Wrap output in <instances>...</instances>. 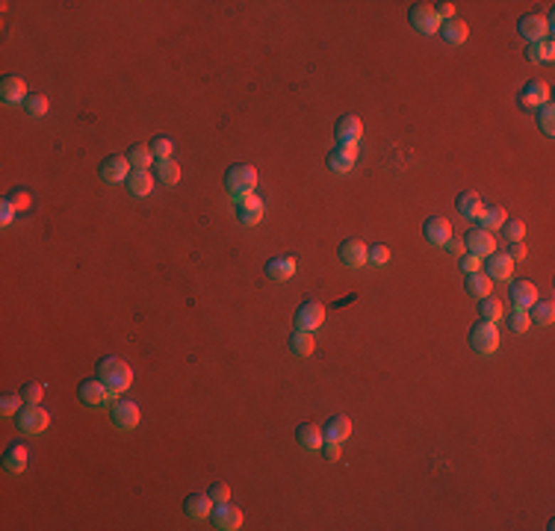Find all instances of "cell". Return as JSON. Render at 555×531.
I'll return each instance as SVG.
<instances>
[{
	"mask_svg": "<svg viewBox=\"0 0 555 531\" xmlns=\"http://www.w3.org/2000/svg\"><path fill=\"white\" fill-rule=\"evenodd\" d=\"M97 378H101L107 384V390H112L115 396H122L125 390L133 387V369L118 358H104L97 363Z\"/></svg>",
	"mask_w": 555,
	"mask_h": 531,
	"instance_id": "cell-1",
	"label": "cell"
},
{
	"mask_svg": "<svg viewBox=\"0 0 555 531\" xmlns=\"http://www.w3.org/2000/svg\"><path fill=\"white\" fill-rule=\"evenodd\" d=\"M225 186H228L231 201H236V204L245 201L248 195H254V189H257V171H254V166H245V163L231 166L228 174H225Z\"/></svg>",
	"mask_w": 555,
	"mask_h": 531,
	"instance_id": "cell-2",
	"label": "cell"
},
{
	"mask_svg": "<svg viewBox=\"0 0 555 531\" xmlns=\"http://www.w3.org/2000/svg\"><path fill=\"white\" fill-rule=\"evenodd\" d=\"M470 345L475 354H482V358H490L493 351L500 348V331H497V322H485L479 319L470 331Z\"/></svg>",
	"mask_w": 555,
	"mask_h": 531,
	"instance_id": "cell-3",
	"label": "cell"
},
{
	"mask_svg": "<svg viewBox=\"0 0 555 531\" xmlns=\"http://www.w3.org/2000/svg\"><path fill=\"white\" fill-rule=\"evenodd\" d=\"M77 399L86 407H104V404H115V392L107 390V384L101 378H86L80 387H77Z\"/></svg>",
	"mask_w": 555,
	"mask_h": 531,
	"instance_id": "cell-4",
	"label": "cell"
},
{
	"mask_svg": "<svg viewBox=\"0 0 555 531\" xmlns=\"http://www.w3.org/2000/svg\"><path fill=\"white\" fill-rule=\"evenodd\" d=\"M48 425H51V413L42 404H27L18 410V428L24 434H42V431H48Z\"/></svg>",
	"mask_w": 555,
	"mask_h": 531,
	"instance_id": "cell-5",
	"label": "cell"
},
{
	"mask_svg": "<svg viewBox=\"0 0 555 531\" xmlns=\"http://www.w3.org/2000/svg\"><path fill=\"white\" fill-rule=\"evenodd\" d=\"M408 18H411V27L416 33H423V36L440 33V24H443L440 18H438V12H434V6H428V4H413L411 12H408Z\"/></svg>",
	"mask_w": 555,
	"mask_h": 531,
	"instance_id": "cell-6",
	"label": "cell"
},
{
	"mask_svg": "<svg viewBox=\"0 0 555 531\" xmlns=\"http://www.w3.org/2000/svg\"><path fill=\"white\" fill-rule=\"evenodd\" d=\"M110 417H112V425L118 431H133L139 422H142V410H139V404L130 402V399H115Z\"/></svg>",
	"mask_w": 555,
	"mask_h": 531,
	"instance_id": "cell-7",
	"label": "cell"
},
{
	"mask_svg": "<svg viewBox=\"0 0 555 531\" xmlns=\"http://www.w3.org/2000/svg\"><path fill=\"white\" fill-rule=\"evenodd\" d=\"M210 522H213V528H219V531H236V528H243V510L236 508L231 499L228 502H216L213 514H210Z\"/></svg>",
	"mask_w": 555,
	"mask_h": 531,
	"instance_id": "cell-8",
	"label": "cell"
},
{
	"mask_svg": "<svg viewBox=\"0 0 555 531\" xmlns=\"http://www.w3.org/2000/svg\"><path fill=\"white\" fill-rule=\"evenodd\" d=\"M101 181L104 183H125L127 177H130V160H127V154H112V156H107V160L101 163Z\"/></svg>",
	"mask_w": 555,
	"mask_h": 531,
	"instance_id": "cell-9",
	"label": "cell"
},
{
	"mask_svg": "<svg viewBox=\"0 0 555 531\" xmlns=\"http://www.w3.org/2000/svg\"><path fill=\"white\" fill-rule=\"evenodd\" d=\"M517 30H520V36L526 38L529 45H534V42H544V38L552 33L549 21H546L544 15H538V12L523 15V18H520V24H517Z\"/></svg>",
	"mask_w": 555,
	"mask_h": 531,
	"instance_id": "cell-10",
	"label": "cell"
},
{
	"mask_svg": "<svg viewBox=\"0 0 555 531\" xmlns=\"http://www.w3.org/2000/svg\"><path fill=\"white\" fill-rule=\"evenodd\" d=\"M263 215H266V204L260 195H248L245 201L236 204V219H240V225L245 227H257L263 222Z\"/></svg>",
	"mask_w": 555,
	"mask_h": 531,
	"instance_id": "cell-11",
	"label": "cell"
},
{
	"mask_svg": "<svg viewBox=\"0 0 555 531\" xmlns=\"http://www.w3.org/2000/svg\"><path fill=\"white\" fill-rule=\"evenodd\" d=\"M464 248L467 254H475V257H490L493 251H497V240H493V233L490 230H482V227H472L467 233V240H464Z\"/></svg>",
	"mask_w": 555,
	"mask_h": 531,
	"instance_id": "cell-12",
	"label": "cell"
},
{
	"mask_svg": "<svg viewBox=\"0 0 555 531\" xmlns=\"http://www.w3.org/2000/svg\"><path fill=\"white\" fill-rule=\"evenodd\" d=\"M337 254H340V263L349 266V269H361V266L369 263V245L361 242V240L340 242V251H337Z\"/></svg>",
	"mask_w": 555,
	"mask_h": 531,
	"instance_id": "cell-13",
	"label": "cell"
},
{
	"mask_svg": "<svg viewBox=\"0 0 555 531\" xmlns=\"http://www.w3.org/2000/svg\"><path fill=\"white\" fill-rule=\"evenodd\" d=\"M322 322H325V307L322 304L305 301L299 310H295V328H299V331L313 333L316 328H322Z\"/></svg>",
	"mask_w": 555,
	"mask_h": 531,
	"instance_id": "cell-14",
	"label": "cell"
},
{
	"mask_svg": "<svg viewBox=\"0 0 555 531\" xmlns=\"http://www.w3.org/2000/svg\"><path fill=\"white\" fill-rule=\"evenodd\" d=\"M27 83H24V77H18V74H6L4 80H0V101L15 107V104H24L27 101Z\"/></svg>",
	"mask_w": 555,
	"mask_h": 531,
	"instance_id": "cell-15",
	"label": "cell"
},
{
	"mask_svg": "<svg viewBox=\"0 0 555 531\" xmlns=\"http://www.w3.org/2000/svg\"><path fill=\"white\" fill-rule=\"evenodd\" d=\"M358 145H337L331 154H328V168L334 174H349L354 168V160H358Z\"/></svg>",
	"mask_w": 555,
	"mask_h": 531,
	"instance_id": "cell-16",
	"label": "cell"
},
{
	"mask_svg": "<svg viewBox=\"0 0 555 531\" xmlns=\"http://www.w3.org/2000/svg\"><path fill=\"white\" fill-rule=\"evenodd\" d=\"M334 136H337V142H340V145H358L361 136H364L361 118L358 115H343L340 122H337V127H334Z\"/></svg>",
	"mask_w": 555,
	"mask_h": 531,
	"instance_id": "cell-17",
	"label": "cell"
},
{
	"mask_svg": "<svg viewBox=\"0 0 555 531\" xmlns=\"http://www.w3.org/2000/svg\"><path fill=\"white\" fill-rule=\"evenodd\" d=\"M482 266H485V274L490 281H511V274H514V260L500 251H493L490 257H485Z\"/></svg>",
	"mask_w": 555,
	"mask_h": 531,
	"instance_id": "cell-18",
	"label": "cell"
},
{
	"mask_svg": "<svg viewBox=\"0 0 555 531\" xmlns=\"http://www.w3.org/2000/svg\"><path fill=\"white\" fill-rule=\"evenodd\" d=\"M423 236H426V242L443 248L452 240V225L446 219H440V215H431V219H426V225H423Z\"/></svg>",
	"mask_w": 555,
	"mask_h": 531,
	"instance_id": "cell-19",
	"label": "cell"
},
{
	"mask_svg": "<svg viewBox=\"0 0 555 531\" xmlns=\"http://www.w3.org/2000/svg\"><path fill=\"white\" fill-rule=\"evenodd\" d=\"M546 101H549V86H546L544 80H529V83L523 86V92H520V104H523L526 109H534V112H538Z\"/></svg>",
	"mask_w": 555,
	"mask_h": 531,
	"instance_id": "cell-20",
	"label": "cell"
},
{
	"mask_svg": "<svg viewBox=\"0 0 555 531\" xmlns=\"http://www.w3.org/2000/svg\"><path fill=\"white\" fill-rule=\"evenodd\" d=\"M295 272H299V260L290 257V254H287V257H272L266 263V274H269V281H275V284L290 281Z\"/></svg>",
	"mask_w": 555,
	"mask_h": 531,
	"instance_id": "cell-21",
	"label": "cell"
},
{
	"mask_svg": "<svg viewBox=\"0 0 555 531\" xmlns=\"http://www.w3.org/2000/svg\"><path fill=\"white\" fill-rule=\"evenodd\" d=\"M511 301H514V307L529 310L534 301H538V286H534L532 281H514L511 284Z\"/></svg>",
	"mask_w": 555,
	"mask_h": 531,
	"instance_id": "cell-22",
	"label": "cell"
},
{
	"mask_svg": "<svg viewBox=\"0 0 555 531\" xmlns=\"http://www.w3.org/2000/svg\"><path fill=\"white\" fill-rule=\"evenodd\" d=\"M184 508H186V514H189L192 520H210L216 502L210 499V493H192V496H186Z\"/></svg>",
	"mask_w": 555,
	"mask_h": 531,
	"instance_id": "cell-23",
	"label": "cell"
},
{
	"mask_svg": "<svg viewBox=\"0 0 555 531\" xmlns=\"http://www.w3.org/2000/svg\"><path fill=\"white\" fill-rule=\"evenodd\" d=\"M505 219H508V213L500 207V204H490V207H482V213L479 215H475V222H479V225H475V227H482V230H500L502 225H505Z\"/></svg>",
	"mask_w": 555,
	"mask_h": 531,
	"instance_id": "cell-24",
	"label": "cell"
},
{
	"mask_svg": "<svg viewBox=\"0 0 555 531\" xmlns=\"http://www.w3.org/2000/svg\"><path fill=\"white\" fill-rule=\"evenodd\" d=\"M322 434H325V440H337V443L349 440V437H352V419L343 417V413H337V417H331V419L325 422Z\"/></svg>",
	"mask_w": 555,
	"mask_h": 531,
	"instance_id": "cell-25",
	"label": "cell"
},
{
	"mask_svg": "<svg viewBox=\"0 0 555 531\" xmlns=\"http://www.w3.org/2000/svg\"><path fill=\"white\" fill-rule=\"evenodd\" d=\"M27 446L24 443H12L9 449H6V455H4V466H6V472H12V476H21V472L27 469Z\"/></svg>",
	"mask_w": 555,
	"mask_h": 531,
	"instance_id": "cell-26",
	"label": "cell"
},
{
	"mask_svg": "<svg viewBox=\"0 0 555 531\" xmlns=\"http://www.w3.org/2000/svg\"><path fill=\"white\" fill-rule=\"evenodd\" d=\"M440 33H443V42L446 45H464L467 38H470V27H467V21H458V18H449V21H443L440 24Z\"/></svg>",
	"mask_w": 555,
	"mask_h": 531,
	"instance_id": "cell-27",
	"label": "cell"
},
{
	"mask_svg": "<svg viewBox=\"0 0 555 531\" xmlns=\"http://www.w3.org/2000/svg\"><path fill=\"white\" fill-rule=\"evenodd\" d=\"M464 289H467V295H472V299H487V295H493V281L485 272H472L464 278Z\"/></svg>",
	"mask_w": 555,
	"mask_h": 531,
	"instance_id": "cell-28",
	"label": "cell"
},
{
	"mask_svg": "<svg viewBox=\"0 0 555 531\" xmlns=\"http://www.w3.org/2000/svg\"><path fill=\"white\" fill-rule=\"evenodd\" d=\"M295 440H299L302 449L307 451H319L322 443H325V434H322V428H316V425H299V431H295Z\"/></svg>",
	"mask_w": 555,
	"mask_h": 531,
	"instance_id": "cell-29",
	"label": "cell"
},
{
	"mask_svg": "<svg viewBox=\"0 0 555 531\" xmlns=\"http://www.w3.org/2000/svg\"><path fill=\"white\" fill-rule=\"evenodd\" d=\"M125 183H127V192L133 195V198H148L151 189H154V177H151V171H130V177Z\"/></svg>",
	"mask_w": 555,
	"mask_h": 531,
	"instance_id": "cell-30",
	"label": "cell"
},
{
	"mask_svg": "<svg viewBox=\"0 0 555 531\" xmlns=\"http://www.w3.org/2000/svg\"><path fill=\"white\" fill-rule=\"evenodd\" d=\"M529 319H532V325H538V328H546V325H552V319H555V304L552 301H534L529 310Z\"/></svg>",
	"mask_w": 555,
	"mask_h": 531,
	"instance_id": "cell-31",
	"label": "cell"
},
{
	"mask_svg": "<svg viewBox=\"0 0 555 531\" xmlns=\"http://www.w3.org/2000/svg\"><path fill=\"white\" fill-rule=\"evenodd\" d=\"M482 207H485V204H482V198H479L475 192H461L458 201H455V210H458L464 219H472V222H475V215L482 213Z\"/></svg>",
	"mask_w": 555,
	"mask_h": 531,
	"instance_id": "cell-32",
	"label": "cell"
},
{
	"mask_svg": "<svg viewBox=\"0 0 555 531\" xmlns=\"http://www.w3.org/2000/svg\"><path fill=\"white\" fill-rule=\"evenodd\" d=\"M127 160H130V168H133V171H148V168L157 163L148 145H133V148L127 151Z\"/></svg>",
	"mask_w": 555,
	"mask_h": 531,
	"instance_id": "cell-33",
	"label": "cell"
},
{
	"mask_svg": "<svg viewBox=\"0 0 555 531\" xmlns=\"http://www.w3.org/2000/svg\"><path fill=\"white\" fill-rule=\"evenodd\" d=\"M479 316L485 322H500L505 316V307L497 295H487V299H479Z\"/></svg>",
	"mask_w": 555,
	"mask_h": 531,
	"instance_id": "cell-34",
	"label": "cell"
},
{
	"mask_svg": "<svg viewBox=\"0 0 555 531\" xmlns=\"http://www.w3.org/2000/svg\"><path fill=\"white\" fill-rule=\"evenodd\" d=\"M552 56H555L552 38H544V42H534V45L526 48V59H529V63H552Z\"/></svg>",
	"mask_w": 555,
	"mask_h": 531,
	"instance_id": "cell-35",
	"label": "cell"
},
{
	"mask_svg": "<svg viewBox=\"0 0 555 531\" xmlns=\"http://www.w3.org/2000/svg\"><path fill=\"white\" fill-rule=\"evenodd\" d=\"M154 168H157V177H160L163 186H177V181H181V166L174 160H157Z\"/></svg>",
	"mask_w": 555,
	"mask_h": 531,
	"instance_id": "cell-36",
	"label": "cell"
},
{
	"mask_svg": "<svg viewBox=\"0 0 555 531\" xmlns=\"http://www.w3.org/2000/svg\"><path fill=\"white\" fill-rule=\"evenodd\" d=\"M290 351L295 354V358H310V354H313V337L307 331L295 328V333L290 337Z\"/></svg>",
	"mask_w": 555,
	"mask_h": 531,
	"instance_id": "cell-37",
	"label": "cell"
},
{
	"mask_svg": "<svg viewBox=\"0 0 555 531\" xmlns=\"http://www.w3.org/2000/svg\"><path fill=\"white\" fill-rule=\"evenodd\" d=\"M148 148L154 154V160H171V154H174V142L169 139V136H154Z\"/></svg>",
	"mask_w": 555,
	"mask_h": 531,
	"instance_id": "cell-38",
	"label": "cell"
},
{
	"mask_svg": "<svg viewBox=\"0 0 555 531\" xmlns=\"http://www.w3.org/2000/svg\"><path fill=\"white\" fill-rule=\"evenodd\" d=\"M538 127L546 133V136H555V104L546 101L541 109H538Z\"/></svg>",
	"mask_w": 555,
	"mask_h": 531,
	"instance_id": "cell-39",
	"label": "cell"
},
{
	"mask_svg": "<svg viewBox=\"0 0 555 531\" xmlns=\"http://www.w3.org/2000/svg\"><path fill=\"white\" fill-rule=\"evenodd\" d=\"M508 328H511L514 333H526V331L532 328L529 313H526V310H520V307H514V310L508 313Z\"/></svg>",
	"mask_w": 555,
	"mask_h": 531,
	"instance_id": "cell-40",
	"label": "cell"
},
{
	"mask_svg": "<svg viewBox=\"0 0 555 531\" xmlns=\"http://www.w3.org/2000/svg\"><path fill=\"white\" fill-rule=\"evenodd\" d=\"M502 233H505V240H508V242H523V236H526V225H523L520 219H505Z\"/></svg>",
	"mask_w": 555,
	"mask_h": 531,
	"instance_id": "cell-41",
	"label": "cell"
},
{
	"mask_svg": "<svg viewBox=\"0 0 555 531\" xmlns=\"http://www.w3.org/2000/svg\"><path fill=\"white\" fill-rule=\"evenodd\" d=\"M48 107H51V104H48L45 95H30L27 101H24V109H27L33 118H42V115L48 112Z\"/></svg>",
	"mask_w": 555,
	"mask_h": 531,
	"instance_id": "cell-42",
	"label": "cell"
},
{
	"mask_svg": "<svg viewBox=\"0 0 555 531\" xmlns=\"http://www.w3.org/2000/svg\"><path fill=\"white\" fill-rule=\"evenodd\" d=\"M369 263H372V266H387V263H390V248L381 245V242H375V245L369 248Z\"/></svg>",
	"mask_w": 555,
	"mask_h": 531,
	"instance_id": "cell-43",
	"label": "cell"
},
{
	"mask_svg": "<svg viewBox=\"0 0 555 531\" xmlns=\"http://www.w3.org/2000/svg\"><path fill=\"white\" fill-rule=\"evenodd\" d=\"M42 396H45V387H42V384H27V387L21 390V399H24L27 404H42Z\"/></svg>",
	"mask_w": 555,
	"mask_h": 531,
	"instance_id": "cell-44",
	"label": "cell"
},
{
	"mask_svg": "<svg viewBox=\"0 0 555 531\" xmlns=\"http://www.w3.org/2000/svg\"><path fill=\"white\" fill-rule=\"evenodd\" d=\"M15 215H18V207L9 201V198H4V201H0V225H12L15 222Z\"/></svg>",
	"mask_w": 555,
	"mask_h": 531,
	"instance_id": "cell-45",
	"label": "cell"
},
{
	"mask_svg": "<svg viewBox=\"0 0 555 531\" xmlns=\"http://www.w3.org/2000/svg\"><path fill=\"white\" fill-rule=\"evenodd\" d=\"M21 396H4L0 399V413H4V417H15L18 413V407H21Z\"/></svg>",
	"mask_w": 555,
	"mask_h": 531,
	"instance_id": "cell-46",
	"label": "cell"
},
{
	"mask_svg": "<svg viewBox=\"0 0 555 531\" xmlns=\"http://www.w3.org/2000/svg\"><path fill=\"white\" fill-rule=\"evenodd\" d=\"M461 272L464 274H472V272H482V257H475V254H461Z\"/></svg>",
	"mask_w": 555,
	"mask_h": 531,
	"instance_id": "cell-47",
	"label": "cell"
},
{
	"mask_svg": "<svg viewBox=\"0 0 555 531\" xmlns=\"http://www.w3.org/2000/svg\"><path fill=\"white\" fill-rule=\"evenodd\" d=\"M207 493H210L213 502H228V499H231V490H228V484H222V481H216V484L207 490Z\"/></svg>",
	"mask_w": 555,
	"mask_h": 531,
	"instance_id": "cell-48",
	"label": "cell"
},
{
	"mask_svg": "<svg viewBox=\"0 0 555 531\" xmlns=\"http://www.w3.org/2000/svg\"><path fill=\"white\" fill-rule=\"evenodd\" d=\"M319 451H322L325 461H340V443H337V440H325Z\"/></svg>",
	"mask_w": 555,
	"mask_h": 531,
	"instance_id": "cell-49",
	"label": "cell"
},
{
	"mask_svg": "<svg viewBox=\"0 0 555 531\" xmlns=\"http://www.w3.org/2000/svg\"><path fill=\"white\" fill-rule=\"evenodd\" d=\"M9 201H12L18 210H27V207H30V195H27L24 189H15V192L9 195Z\"/></svg>",
	"mask_w": 555,
	"mask_h": 531,
	"instance_id": "cell-50",
	"label": "cell"
},
{
	"mask_svg": "<svg viewBox=\"0 0 555 531\" xmlns=\"http://www.w3.org/2000/svg\"><path fill=\"white\" fill-rule=\"evenodd\" d=\"M508 257H511L514 263H520V260L526 257V245H523V242H508Z\"/></svg>",
	"mask_w": 555,
	"mask_h": 531,
	"instance_id": "cell-51",
	"label": "cell"
},
{
	"mask_svg": "<svg viewBox=\"0 0 555 531\" xmlns=\"http://www.w3.org/2000/svg\"><path fill=\"white\" fill-rule=\"evenodd\" d=\"M434 12H438L440 21H449V18H455V4H449V0H446V4H438V6H434Z\"/></svg>",
	"mask_w": 555,
	"mask_h": 531,
	"instance_id": "cell-52",
	"label": "cell"
},
{
	"mask_svg": "<svg viewBox=\"0 0 555 531\" xmlns=\"http://www.w3.org/2000/svg\"><path fill=\"white\" fill-rule=\"evenodd\" d=\"M446 248H449L452 254H464V251H467V248H464V240H461V242H458V240H449Z\"/></svg>",
	"mask_w": 555,
	"mask_h": 531,
	"instance_id": "cell-53",
	"label": "cell"
}]
</instances>
